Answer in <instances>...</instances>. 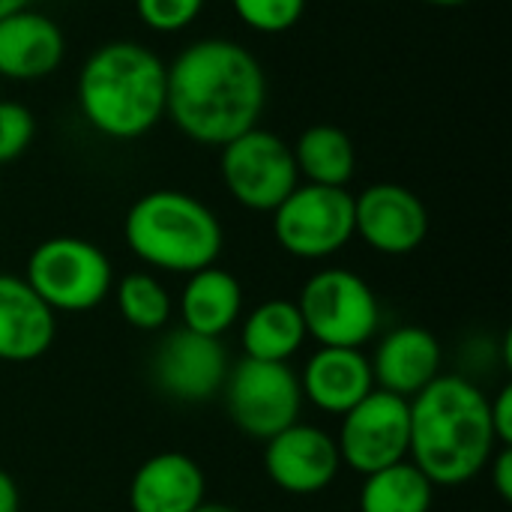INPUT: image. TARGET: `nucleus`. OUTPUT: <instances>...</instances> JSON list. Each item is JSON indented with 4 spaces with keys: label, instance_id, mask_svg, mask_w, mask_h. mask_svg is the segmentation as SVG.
<instances>
[{
    "label": "nucleus",
    "instance_id": "nucleus-1",
    "mask_svg": "<svg viewBox=\"0 0 512 512\" xmlns=\"http://www.w3.org/2000/svg\"><path fill=\"white\" fill-rule=\"evenodd\" d=\"M165 69V114L189 141L225 147L258 126L267 102V75L246 45L198 39Z\"/></svg>",
    "mask_w": 512,
    "mask_h": 512
},
{
    "label": "nucleus",
    "instance_id": "nucleus-2",
    "mask_svg": "<svg viewBox=\"0 0 512 512\" xmlns=\"http://www.w3.org/2000/svg\"><path fill=\"white\" fill-rule=\"evenodd\" d=\"M411 402L408 459L438 489H456L477 480L495 450L489 396L462 375H438Z\"/></svg>",
    "mask_w": 512,
    "mask_h": 512
},
{
    "label": "nucleus",
    "instance_id": "nucleus-3",
    "mask_svg": "<svg viewBox=\"0 0 512 512\" xmlns=\"http://www.w3.org/2000/svg\"><path fill=\"white\" fill-rule=\"evenodd\" d=\"M168 69L141 42L117 39L96 48L78 75V108L105 138L132 141L165 117Z\"/></svg>",
    "mask_w": 512,
    "mask_h": 512
},
{
    "label": "nucleus",
    "instance_id": "nucleus-4",
    "mask_svg": "<svg viewBox=\"0 0 512 512\" xmlns=\"http://www.w3.org/2000/svg\"><path fill=\"white\" fill-rule=\"evenodd\" d=\"M123 237L132 255L147 267L183 276L216 264L225 246L219 216L180 189H153L141 195L126 213Z\"/></svg>",
    "mask_w": 512,
    "mask_h": 512
},
{
    "label": "nucleus",
    "instance_id": "nucleus-5",
    "mask_svg": "<svg viewBox=\"0 0 512 512\" xmlns=\"http://www.w3.org/2000/svg\"><path fill=\"white\" fill-rule=\"evenodd\" d=\"M24 279L54 315H78L105 303L114 288V267L96 243L63 234L30 252Z\"/></svg>",
    "mask_w": 512,
    "mask_h": 512
},
{
    "label": "nucleus",
    "instance_id": "nucleus-6",
    "mask_svg": "<svg viewBox=\"0 0 512 512\" xmlns=\"http://www.w3.org/2000/svg\"><path fill=\"white\" fill-rule=\"evenodd\" d=\"M294 303L306 336L327 348H363L381 327V303L372 285L345 267L312 273Z\"/></svg>",
    "mask_w": 512,
    "mask_h": 512
},
{
    "label": "nucleus",
    "instance_id": "nucleus-7",
    "mask_svg": "<svg viewBox=\"0 0 512 512\" xmlns=\"http://www.w3.org/2000/svg\"><path fill=\"white\" fill-rule=\"evenodd\" d=\"M279 246L300 261H324L354 240V195L339 186L297 183L273 210Z\"/></svg>",
    "mask_w": 512,
    "mask_h": 512
},
{
    "label": "nucleus",
    "instance_id": "nucleus-8",
    "mask_svg": "<svg viewBox=\"0 0 512 512\" xmlns=\"http://www.w3.org/2000/svg\"><path fill=\"white\" fill-rule=\"evenodd\" d=\"M231 423L255 441H270L303 414L300 378L288 363H261L243 357L231 363L222 393Z\"/></svg>",
    "mask_w": 512,
    "mask_h": 512
},
{
    "label": "nucleus",
    "instance_id": "nucleus-9",
    "mask_svg": "<svg viewBox=\"0 0 512 512\" xmlns=\"http://www.w3.org/2000/svg\"><path fill=\"white\" fill-rule=\"evenodd\" d=\"M219 171L231 198L255 213H273L300 183L291 144L258 126L222 147Z\"/></svg>",
    "mask_w": 512,
    "mask_h": 512
},
{
    "label": "nucleus",
    "instance_id": "nucleus-10",
    "mask_svg": "<svg viewBox=\"0 0 512 512\" xmlns=\"http://www.w3.org/2000/svg\"><path fill=\"white\" fill-rule=\"evenodd\" d=\"M339 459L360 477L408 459L411 447V402L387 390H372L348 414L336 435Z\"/></svg>",
    "mask_w": 512,
    "mask_h": 512
},
{
    "label": "nucleus",
    "instance_id": "nucleus-11",
    "mask_svg": "<svg viewBox=\"0 0 512 512\" xmlns=\"http://www.w3.org/2000/svg\"><path fill=\"white\" fill-rule=\"evenodd\" d=\"M231 372V354L222 339L192 333L186 327L171 330L153 354L156 387L186 405L210 402L222 393Z\"/></svg>",
    "mask_w": 512,
    "mask_h": 512
},
{
    "label": "nucleus",
    "instance_id": "nucleus-12",
    "mask_svg": "<svg viewBox=\"0 0 512 512\" xmlns=\"http://www.w3.org/2000/svg\"><path fill=\"white\" fill-rule=\"evenodd\" d=\"M264 471L270 483L285 495H321L336 483L342 471L336 438L321 426L297 420L294 426L264 441Z\"/></svg>",
    "mask_w": 512,
    "mask_h": 512
},
{
    "label": "nucleus",
    "instance_id": "nucleus-13",
    "mask_svg": "<svg viewBox=\"0 0 512 512\" xmlns=\"http://www.w3.org/2000/svg\"><path fill=\"white\" fill-rule=\"evenodd\" d=\"M429 234V210L399 183H375L354 195V237L378 255H411Z\"/></svg>",
    "mask_w": 512,
    "mask_h": 512
},
{
    "label": "nucleus",
    "instance_id": "nucleus-14",
    "mask_svg": "<svg viewBox=\"0 0 512 512\" xmlns=\"http://www.w3.org/2000/svg\"><path fill=\"white\" fill-rule=\"evenodd\" d=\"M369 363H372L375 387L402 399H414L438 375H444L441 372L444 351L438 336L417 324H402L390 330L378 342Z\"/></svg>",
    "mask_w": 512,
    "mask_h": 512
},
{
    "label": "nucleus",
    "instance_id": "nucleus-15",
    "mask_svg": "<svg viewBox=\"0 0 512 512\" xmlns=\"http://www.w3.org/2000/svg\"><path fill=\"white\" fill-rule=\"evenodd\" d=\"M297 378H300L303 402L333 417L348 414L357 402H363L375 390L372 363L363 354V348L318 345V351L297 372Z\"/></svg>",
    "mask_w": 512,
    "mask_h": 512
},
{
    "label": "nucleus",
    "instance_id": "nucleus-16",
    "mask_svg": "<svg viewBox=\"0 0 512 512\" xmlns=\"http://www.w3.org/2000/svg\"><path fill=\"white\" fill-rule=\"evenodd\" d=\"M207 501L204 468L177 450L144 459L129 480L132 512H195Z\"/></svg>",
    "mask_w": 512,
    "mask_h": 512
},
{
    "label": "nucleus",
    "instance_id": "nucleus-17",
    "mask_svg": "<svg viewBox=\"0 0 512 512\" xmlns=\"http://www.w3.org/2000/svg\"><path fill=\"white\" fill-rule=\"evenodd\" d=\"M57 315L24 276L0 273V363H33L51 351Z\"/></svg>",
    "mask_w": 512,
    "mask_h": 512
},
{
    "label": "nucleus",
    "instance_id": "nucleus-18",
    "mask_svg": "<svg viewBox=\"0 0 512 512\" xmlns=\"http://www.w3.org/2000/svg\"><path fill=\"white\" fill-rule=\"evenodd\" d=\"M66 54V39L57 21L36 9H21L0 18V78L36 81L51 75Z\"/></svg>",
    "mask_w": 512,
    "mask_h": 512
},
{
    "label": "nucleus",
    "instance_id": "nucleus-19",
    "mask_svg": "<svg viewBox=\"0 0 512 512\" xmlns=\"http://www.w3.org/2000/svg\"><path fill=\"white\" fill-rule=\"evenodd\" d=\"M177 309L186 330L222 339L243 318V285L225 267L210 264L186 276Z\"/></svg>",
    "mask_w": 512,
    "mask_h": 512
},
{
    "label": "nucleus",
    "instance_id": "nucleus-20",
    "mask_svg": "<svg viewBox=\"0 0 512 512\" xmlns=\"http://www.w3.org/2000/svg\"><path fill=\"white\" fill-rule=\"evenodd\" d=\"M306 324L294 300L273 297L240 318L243 357L261 363H288L306 345Z\"/></svg>",
    "mask_w": 512,
    "mask_h": 512
},
{
    "label": "nucleus",
    "instance_id": "nucleus-21",
    "mask_svg": "<svg viewBox=\"0 0 512 512\" xmlns=\"http://www.w3.org/2000/svg\"><path fill=\"white\" fill-rule=\"evenodd\" d=\"M291 153L297 162V174L306 177V183L345 189L357 171V150L351 135L330 123L309 126L297 138Z\"/></svg>",
    "mask_w": 512,
    "mask_h": 512
},
{
    "label": "nucleus",
    "instance_id": "nucleus-22",
    "mask_svg": "<svg viewBox=\"0 0 512 512\" xmlns=\"http://www.w3.org/2000/svg\"><path fill=\"white\" fill-rule=\"evenodd\" d=\"M432 504L435 486L411 459L363 477L357 495L360 512H432Z\"/></svg>",
    "mask_w": 512,
    "mask_h": 512
},
{
    "label": "nucleus",
    "instance_id": "nucleus-23",
    "mask_svg": "<svg viewBox=\"0 0 512 512\" xmlns=\"http://www.w3.org/2000/svg\"><path fill=\"white\" fill-rule=\"evenodd\" d=\"M114 303L120 318L141 330V333H156L162 327H168L171 315H174V300L168 294V288L153 276V273H126L123 279L114 282Z\"/></svg>",
    "mask_w": 512,
    "mask_h": 512
},
{
    "label": "nucleus",
    "instance_id": "nucleus-24",
    "mask_svg": "<svg viewBox=\"0 0 512 512\" xmlns=\"http://www.w3.org/2000/svg\"><path fill=\"white\" fill-rule=\"evenodd\" d=\"M237 18L255 33H285L300 24L306 0H231Z\"/></svg>",
    "mask_w": 512,
    "mask_h": 512
},
{
    "label": "nucleus",
    "instance_id": "nucleus-25",
    "mask_svg": "<svg viewBox=\"0 0 512 512\" xmlns=\"http://www.w3.org/2000/svg\"><path fill=\"white\" fill-rule=\"evenodd\" d=\"M207 0H135V12L144 21V27L156 33H177L189 27Z\"/></svg>",
    "mask_w": 512,
    "mask_h": 512
},
{
    "label": "nucleus",
    "instance_id": "nucleus-26",
    "mask_svg": "<svg viewBox=\"0 0 512 512\" xmlns=\"http://www.w3.org/2000/svg\"><path fill=\"white\" fill-rule=\"evenodd\" d=\"M36 135V120L27 105L0 99V165L18 159Z\"/></svg>",
    "mask_w": 512,
    "mask_h": 512
},
{
    "label": "nucleus",
    "instance_id": "nucleus-27",
    "mask_svg": "<svg viewBox=\"0 0 512 512\" xmlns=\"http://www.w3.org/2000/svg\"><path fill=\"white\" fill-rule=\"evenodd\" d=\"M489 420L498 447H512V387H501L495 399H489Z\"/></svg>",
    "mask_w": 512,
    "mask_h": 512
},
{
    "label": "nucleus",
    "instance_id": "nucleus-28",
    "mask_svg": "<svg viewBox=\"0 0 512 512\" xmlns=\"http://www.w3.org/2000/svg\"><path fill=\"white\" fill-rule=\"evenodd\" d=\"M489 471H492V486L495 492L501 495V501H512V447H498L492 462H489Z\"/></svg>",
    "mask_w": 512,
    "mask_h": 512
},
{
    "label": "nucleus",
    "instance_id": "nucleus-29",
    "mask_svg": "<svg viewBox=\"0 0 512 512\" xmlns=\"http://www.w3.org/2000/svg\"><path fill=\"white\" fill-rule=\"evenodd\" d=\"M0 512H21V492L9 471L0 468Z\"/></svg>",
    "mask_w": 512,
    "mask_h": 512
},
{
    "label": "nucleus",
    "instance_id": "nucleus-30",
    "mask_svg": "<svg viewBox=\"0 0 512 512\" xmlns=\"http://www.w3.org/2000/svg\"><path fill=\"white\" fill-rule=\"evenodd\" d=\"M30 3H33V0H0V18L15 15V12H21V9H30Z\"/></svg>",
    "mask_w": 512,
    "mask_h": 512
},
{
    "label": "nucleus",
    "instance_id": "nucleus-31",
    "mask_svg": "<svg viewBox=\"0 0 512 512\" xmlns=\"http://www.w3.org/2000/svg\"><path fill=\"white\" fill-rule=\"evenodd\" d=\"M195 512H240L237 507H228V504H213V501H204Z\"/></svg>",
    "mask_w": 512,
    "mask_h": 512
},
{
    "label": "nucleus",
    "instance_id": "nucleus-32",
    "mask_svg": "<svg viewBox=\"0 0 512 512\" xmlns=\"http://www.w3.org/2000/svg\"><path fill=\"white\" fill-rule=\"evenodd\" d=\"M420 3H429V6H462L468 0H420Z\"/></svg>",
    "mask_w": 512,
    "mask_h": 512
}]
</instances>
